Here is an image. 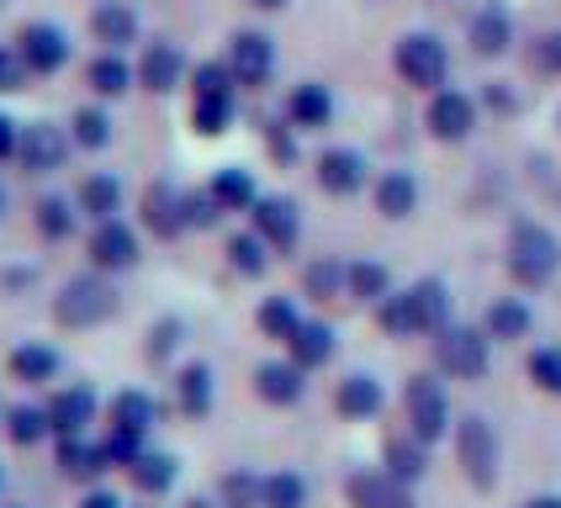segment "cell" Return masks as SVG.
Here are the masks:
<instances>
[{
    "instance_id": "cell-1",
    "label": "cell",
    "mask_w": 561,
    "mask_h": 508,
    "mask_svg": "<svg viewBox=\"0 0 561 508\" xmlns=\"http://www.w3.org/2000/svg\"><path fill=\"white\" fill-rule=\"evenodd\" d=\"M450 444H456V466L467 476L477 493H493L503 476V440L499 424L482 418V413H461L456 429H450Z\"/></svg>"
},
{
    "instance_id": "cell-2",
    "label": "cell",
    "mask_w": 561,
    "mask_h": 508,
    "mask_svg": "<svg viewBox=\"0 0 561 508\" xmlns=\"http://www.w3.org/2000/svg\"><path fill=\"white\" fill-rule=\"evenodd\" d=\"M403 429L413 440H424L430 450L450 440L456 413H450V392H445L439 371H419V377L403 381Z\"/></svg>"
},
{
    "instance_id": "cell-3",
    "label": "cell",
    "mask_w": 561,
    "mask_h": 508,
    "mask_svg": "<svg viewBox=\"0 0 561 508\" xmlns=\"http://www.w3.org/2000/svg\"><path fill=\"white\" fill-rule=\"evenodd\" d=\"M503 265H508V276L525 286V291H540V286L557 281V270H561V239L546 222H514Z\"/></svg>"
},
{
    "instance_id": "cell-4",
    "label": "cell",
    "mask_w": 561,
    "mask_h": 508,
    "mask_svg": "<svg viewBox=\"0 0 561 508\" xmlns=\"http://www.w3.org/2000/svg\"><path fill=\"white\" fill-rule=\"evenodd\" d=\"M493 366V339L477 323H445L435 334V371L450 381H482Z\"/></svg>"
},
{
    "instance_id": "cell-5",
    "label": "cell",
    "mask_w": 561,
    "mask_h": 508,
    "mask_svg": "<svg viewBox=\"0 0 561 508\" xmlns=\"http://www.w3.org/2000/svg\"><path fill=\"white\" fill-rule=\"evenodd\" d=\"M112 313H117V286H112V276H101V270L69 276L59 286V297H54V323L59 328H95V323H106Z\"/></svg>"
},
{
    "instance_id": "cell-6",
    "label": "cell",
    "mask_w": 561,
    "mask_h": 508,
    "mask_svg": "<svg viewBox=\"0 0 561 508\" xmlns=\"http://www.w3.org/2000/svg\"><path fill=\"white\" fill-rule=\"evenodd\" d=\"M392 69L403 74V85L435 95L450 80V54H445V43H439L435 32H408V37H398V48H392Z\"/></svg>"
},
{
    "instance_id": "cell-7",
    "label": "cell",
    "mask_w": 561,
    "mask_h": 508,
    "mask_svg": "<svg viewBox=\"0 0 561 508\" xmlns=\"http://www.w3.org/2000/svg\"><path fill=\"white\" fill-rule=\"evenodd\" d=\"M43 403H48L54 440L59 435H91V424L101 418V397H95V386H85V381H59Z\"/></svg>"
},
{
    "instance_id": "cell-8",
    "label": "cell",
    "mask_w": 561,
    "mask_h": 508,
    "mask_svg": "<svg viewBox=\"0 0 561 508\" xmlns=\"http://www.w3.org/2000/svg\"><path fill=\"white\" fill-rule=\"evenodd\" d=\"M228 69L239 80V91H265L276 74V43L265 32H233L228 37Z\"/></svg>"
},
{
    "instance_id": "cell-9",
    "label": "cell",
    "mask_w": 561,
    "mask_h": 508,
    "mask_svg": "<svg viewBox=\"0 0 561 508\" xmlns=\"http://www.w3.org/2000/svg\"><path fill=\"white\" fill-rule=\"evenodd\" d=\"M69 143L75 138L59 123H27L22 138H16V164L27 175H54V170H64V159H69Z\"/></svg>"
},
{
    "instance_id": "cell-10",
    "label": "cell",
    "mask_w": 561,
    "mask_h": 508,
    "mask_svg": "<svg viewBox=\"0 0 561 508\" xmlns=\"http://www.w3.org/2000/svg\"><path fill=\"white\" fill-rule=\"evenodd\" d=\"M54 466H59L64 482H80V487H95V482H106V472H112L106 444L91 440V435H59L54 440Z\"/></svg>"
},
{
    "instance_id": "cell-11",
    "label": "cell",
    "mask_w": 561,
    "mask_h": 508,
    "mask_svg": "<svg viewBox=\"0 0 561 508\" xmlns=\"http://www.w3.org/2000/svg\"><path fill=\"white\" fill-rule=\"evenodd\" d=\"M85 254H91V270H101V276H123V270L138 265V233H133L123 218H106L91 228Z\"/></svg>"
},
{
    "instance_id": "cell-12",
    "label": "cell",
    "mask_w": 561,
    "mask_h": 508,
    "mask_svg": "<svg viewBox=\"0 0 561 508\" xmlns=\"http://www.w3.org/2000/svg\"><path fill=\"white\" fill-rule=\"evenodd\" d=\"M308 377L291 355H280V360H260L254 366V397L265 403V408H297L302 397H308Z\"/></svg>"
},
{
    "instance_id": "cell-13",
    "label": "cell",
    "mask_w": 561,
    "mask_h": 508,
    "mask_svg": "<svg viewBox=\"0 0 561 508\" xmlns=\"http://www.w3.org/2000/svg\"><path fill=\"white\" fill-rule=\"evenodd\" d=\"M164 424V403L144 386H123L112 392L106 403V429H123V435H138V440H154V429Z\"/></svg>"
},
{
    "instance_id": "cell-14",
    "label": "cell",
    "mask_w": 561,
    "mask_h": 508,
    "mask_svg": "<svg viewBox=\"0 0 561 508\" xmlns=\"http://www.w3.org/2000/svg\"><path fill=\"white\" fill-rule=\"evenodd\" d=\"M344 498H350V508H419L413 487H403L398 476H387L381 466H355L344 476Z\"/></svg>"
},
{
    "instance_id": "cell-15",
    "label": "cell",
    "mask_w": 561,
    "mask_h": 508,
    "mask_svg": "<svg viewBox=\"0 0 561 508\" xmlns=\"http://www.w3.org/2000/svg\"><path fill=\"white\" fill-rule=\"evenodd\" d=\"M424 127L435 132L439 143H467L471 127H477V101L467 91H450V85H439L430 95V106H424Z\"/></svg>"
},
{
    "instance_id": "cell-16",
    "label": "cell",
    "mask_w": 561,
    "mask_h": 508,
    "mask_svg": "<svg viewBox=\"0 0 561 508\" xmlns=\"http://www.w3.org/2000/svg\"><path fill=\"white\" fill-rule=\"evenodd\" d=\"M250 222H254V233H260L276 254H291L297 250V239H302V212H297L291 196H260V201L250 207Z\"/></svg>"
},
{
    "instance_id": "cell-17",
    "label": "cell",
    "mask_w": 561,
    "mask_h": 508,
    "mask_svg": "<svg viewBox=\"0 0 561 508\" xmlns=\"http://www.w3.org/2000/svg\"><path fill=\"white\" fill-rule=\"evenodd\" d=\"M16 54L27 59L32 74H59L64 64H69V54H75V43L54 22H27V27L16 32Z\"/></svg>"
},
{
    "instance_id": "cell-18",
    "label": "cell",
    "mask_w": 561,
    "mask_h": 508,
    "mask_svg": "<svg viewBox=\"0 0 561 508\" xmlns=\"http://www.w3.org/2000/svg\"><path fill=\"white\" fill-rule=\"evenodd\" d=\"M218 408V377H213V366L207 360H181L175 366V413L191 418V424H202V418H213Z\"/></svg>"
},
{
    "instance_id": "cell-19",
    "label": "cell",
    "mask_w": 561,
    "mask_h": 508,
    "mask_svg": "<svg viewBox=\"0 0 561 508\" xmlns=\"http://www.w3.org/2000/svg\"><path fill=\"white\" fill-rule=\"evenodd\" d=\"M381 408H387V386H381L371 371L340 377V386H334V413H340L344 424H371V418H381Z\"/></svg>"
},
{
    "instance_id": "cell-20",
    "label": "cell",
    "mask_w": 561,
    "mask_h": 508,
    "mask_svg": "<svg viewBox=\"0 0 561 508\" xmlns=\"http://www.w3.org/2000/svg\"><path fill=\"white\" fill-rule=\"evenodd\" d=\"M312 181L318 190H329V196H355V190H366V154L360 149H323V154L312 159Z\"/></svg>"
},
{
    "instance_id": "cell-21",
    "label": "cell",
    "mask_w": 561,
    "mask_h": 508,
    "mask_svg": "<svg viewBox=\"0 0 561 508\" xmlns=\"http://www.w3.org/2000/svg\"><path fill=\"white\" fill-rule=\"evenodd\" d=\"M467 43H471V54H477V59H503V54L514 48V16H508V5H503V0H488V5L471 16Z\"/></svg>"
},
{
    "instance_id": "cell-22",
    "label": "cell",
    "mask_w": 561,
    "mask_h": 508,
    "mask_svg": "<svg viewBox=\"0 0 561 508\" xmlns=\"http://www.w3.org/2000/svg\"><path fill=\"white\" fill-rule=\"evenodd\" d=\"M5 371H11V381H22V386H54L64 371V355L54 345H43V339H22V345L5 355Z\"/></svg>"
},
{
    "instance_id": "cell-23",
    "label": "cell",
    "mask_w": 561,
    "mask_h": 508,
    "mask_svg": "<svg viewBox=\"0 0 561 508\" xmlns=\"http://www.w3.org/2000/svg\"><path fill=\"white\" fill-rule=\"evenodd\" d=\"M144 228L154 239H181L186 233V190L170 186V181H154L144 190Z\"/></svg>"
},
{
    "instance_id": "cell-24",
    "label": "cell",
    "mask_w": 561,
    "mask_h": 508,
    "mask_svg": "<svg viewBox=\"0 0 561 508\" xmlns=\"http://www.w3.org/2000/svg\"><path fill=\"white\" fill-rule=\"evenodd\" d=\"M123 476H127V487H133L138 498H154L159 504L164 493H175V482H181V461H175L170 450H154V444H149V450H144Z\"/></svg>"
},
{
    "instance_id": "cell-25",
    "label": "cell",
    "mask_w": 561,
    "mask_h": 508,
    "mask_svg": "<svg viewBox=\"0 0 561 508\" xmlns=\"http://www.w3.org/2000/svg\"><path fill=\"white\" fill-rule=\"evenodd\" d=\"M181 80H186V54L175 48V43H149L144 48V59H138V85L149 95H170L181 91Z\"/></svg>"
},
{
    "instance_id": "cell-26",
    "label": "cell",
    "mask_w": 561,
    "mask_h": 508,
    "mask_svg": "<svg viewBox=\"0 0 561 508\" xmlns=\"http://www.w3.org/2000/svg\"><path fill=\"white\" fill-rule=\"evenodd\" d=\"M381 472L398 476L403 487H419L424 476H430V444L413 440L408 429H398V435H387L381 440Z\"/></svg>"
},
{
    "instance_id": "cell-27",
    "label": "cell",
    "mask_w": 561,
    "mask_h": 508,
    "mask_svg": "<svg viewBox=\"0 0 561 508\" xmlns=\"http://www.w3.org/2000/svg\"><path fill=\"white\" fill-rule=\"evenodd\" d=\"M286 123H291V132H323L334 123V91L318 85V80H302L286 95Z\"/></svg>"
},
{
    "instance_id": "cell-28",
    "label": "cell",
    "mask_w": 561,
    "mask_h": 508,
    "mask_svg": "<svg viewBox=\"0 0 561 508\" xmlns=\"http://www.w3.org/2000/svg\"><path fill=\"white\" fill-rule=\"evenodd\" d=\"M286 355H291L302 371H323V366L340 355V334H334V323H323V318H302V328L286 339Z\"/></svg>"
},
{
    "instance_id": "cell-29",
    "label": "cell",
    "mask_w": 561,
    "mask_h": 508,
    "mask_svg": "<svg viewBox=\"0 0 561 508\" xmlns=\"http://www.w3.org/2000/svg\"><path fill=\"white\" fill-rule=\"evenodd\" d=\"M91 37L106 54H127L138 43V11L123 5V0H101L91 11Z\"/></svg>"
},
{
    "instance_id": "cell-30",
    "label": "cell",
    "mask_w": 561,
    "mask_h": 508,
    "mask_svg": "<svg viewBox=\"0 0 561 508\" xmlns=\"http://www.w3.org/2000/svg\"><path fill=\"white\" fill-rule=\"evenodd\" d=\"M0 435L16 444V450H37V444H48V440H54L48 403H32V397L11 403V408H5V424H0Z\"/></svg>"
},
{
    "instance_id": "cell-31",
    "label": "cell",
    "mask_w": 561,
    "mask_h": 508,
    "mask_svg": "<svg viewBox=\"0 0 561 508\" xmlns=\"http://www.w3.org/2000/svg\"><path fill=\"white\" fill-rule=\"evenodd\" d=\"M408 308H413V323H419V339H424V334L435 339L439 328L450 323V286L435 281V276L413 281L408 286Z\"/></svg>"
},
{
    "instance_id": "cell-32",
    "label": "cell",
    "mask_w": 561,
    "mask_h": 508,
    "mask_svg": "<svg viewBox=\"0 0 561 508\" xmlns=\"http://www.w3.org/2000/svg\"><path fill=\"white\" fill-rule=\"evenodd\" d=\"M482 328H488L493 345H519V339H530L535 308L525 297H499V302L488 308V318H482Z\"/></svg>"
},
{
    "instance_id": "cell-33",
    "label": "cell",
    "mask_w": 561,
    "mask_h": 508,
    "mask_svg": "<svg viewBox=\"0 0 561 508\" xmlns=\"http://www.w3.org/2000/svg\"><path fill=\"white\" fill-rule=\"evenodd\" d=\"M371 196H376V212H381L387 222H403V218L419 212V181H413L408 170H381Z\"/></svg>"
},
{
    "instance_id": "cell-34",
    "label": "cell",
    "mask_w": 561,
    "mask_h": 508,
    "mask_svg": "<svg viewBox=\"0 0 561 508\" xmlns=\"http://www.w3.org/2000/svg\"><path fill=\"white\" fill-rule=\"evenodd\" d=\"M75 207H80L91 222L117 218V212H123V181H117L112 170H95V175H85V181H80V190H75Z\"/></svg>"
},
{
    "instance_id": "cell-35",
    "label": "cell",
    "mask_w": 561,
    "mask_h": 508,
    "mask_svg": "<svg viewBox=\"0 0 561 508\" xmlns=\"http://www.w3.org/2000/svg\"><path fill=\"white\" fill-rule=\"evenodd\" d=\"M85 85H91L101 101H117V95H127L133 85H138V69L123 59V54H95L91 64H85Z\"/></svg>"
},
{
    "instance_id": "cell-36",
    "label": "cell",
    "mask_w": 561,
    "mask_h": 508,
    "mask_svg": "<svg viewBox=\"0 0 561 508\" xmlns=\"http://www.w3.org/2000/svg\"><path fill=\"white\" fill-rule=\"evenodd\" d=\"M387 291H392V270H387L381 259H350V265H344V297H350V302L376 308Z\"/></svg>"
},
{
    "instance_id": "cell-37",
    "label": "cell",
    "mask_w": 561,
    "mask_h": 508,
    "mask_svg": "<svg viewBox=\"0 0 561 508\" xmlns=\"http://www.w3.org/2000/svg\"><path fill=\"white\" fill-rule=\"evenodd\" d=\"M239 117V91L228 95H191V127L202 132V138H222L228 127Z\"/></svg>"
},
{
    "instance_id": "cell-38",
    "label": "cell",
    "mask_w": 561,
    "mask_h": 508,
    "mask_svg": "<svg viewBox=\"0 0 561 508\" xmlns=\"http://www.w3.org/2000/svg\"><path fill=\"white\" fill-rule=\"evenodd\" d=\"M207 190L218 196L222 212H250L254 201H260V190H254V175H250V170H239V164H222L218 175L207 181Z\"/></svg>"
},
{
    "instance_id": "cell-39",
    "label": "cell",
    "mask_w": 561,
    "mask_h": 508,
    "mask_svg": "<svg viewBox=\"0 0 561 508\" xmlns=\"http://www.w3.org/2000/svg\"><path fill=\"white\" fill-rule=\"evenodd\" d=\"M254 328H260L265 339L286 345V339L302 328V308H297V297H265V302L254 308Z\"/></svg>"
},
{
    "instance_id": "cell-40",
    "label": "cell",
    "mask_w": 561,
    "mask_h": 508,
    "mask_svg": "<svg viewBox=\"0 0 561 508\" xmlns=\"http://www.w3.org/2000/svg\"><path fill=\"white\" fill-rule=\"evenodd\" d=\"M228 265H233V276H244V281H260V276H265V270H271V244H265V239H260V233H233V239H228Z\"/></svg>"
},
{
    "instance_id": "cell-41",
    "label": "cell",
    "mask_w": 561,
    "mask_h": 508,
    "mask_svg": "<svg viewBox=\"0 0 561 508\" xmlns=\"http://www.w3.org/2000/svg\"><path fill=\"white\" fill-rule=\"evenodd\" d=\"M218 493L228 508H265V472H254V466H233V472L218 476Z\"/></svg>"
},
{
    "instance_id": "cell-42",
    "label": "cell",
    "mask_w": 561,
    "mask_h": 508,
    "mask_svg": "<svg viewBox=\"0 0 561 508\" xmlns=\"http://www.w3.org/2000/svg\"><path fill=\"white\" fill-rule=\"evenodd\" d=\"M312 482L297 466H276L265 472V508H308Z\"/></svg>"
},
{
    "instance_id": "cell-43",
    "label": "cell",
    "mask_w": 561,
    "mask_h": 508,
    "mask_svg": "<svg viewBox=\"0 0 561 508\" xmlns=\"http://www.w3.org/2000/svg\"><path fill=\"white\" fill-rule=\"evenodd\" d=\"M75 218H80V207H69V196H37V207H32V222L48 244H64L75 233Z\"/></svg>"
},
{
    "instance_id": "cell-44",
    "label": "cell",
    "mask_w": 561,
    "mask_h": 508,
    "mask_svg": "<svg viewBox=\"0 0 561 508\" xmlns=\"http://www.w3.org/2000/svg\"><path fill=\"white\" fill-rule=\"evenodd\" d=\"M181 345H186V323L181 318H159L154 328L144 334V360L149 366H170L181 355Z\"/></svg>"
},
{
    "instance_id": "cell-45",
    "label": "cell",
    "mask_w": 561,
    "mask_h": 508,
    "mask_svg": "<svg viewBox=\"0 0 561 508\" xmlns=\"http://www.w3.org/2000/svg\"><path fill=\"white\" fill-rule=\"evenodd\" d=\"M525 377H530L535 392L561 397V345H535L530 355H525Z\"/></svg>"
},
{
    "instance_id": "cell-46",
    "label": "cell",
    "mask_w": 561,
    "mask_h": 508,
    "mask_svg": "<svg viewBox=\"0 0 561 508\" xmlns=\"http://www.w3.org/2000/svg\"><path fill=\"white\" fill-rule=\"evenodd\" d=\"M302 291L312 302L344 297V259H312V265H302Z\"/></svg>"
},
{
    "instance_id": "cell-47",
    "label": "cell",
    "mask_w": 561,
    "mask_h": 508,
    "mask_svg": "<svg viewBox=\"0 0 561 508\" xmlns=\"http://www.w3.org/2000/svg\"><path fill=\"white\" fill-rule=\"evenodd\" d=\"M69 138H75V143H80V149H106V143H112V117H106V112H101V106H80V112H75V117H69Z\"/></svg>"
},
{
    "instance_id": "cell-48",
    "label": "cell",
    "mask_w": 561,
    "mask_h": 508,
    "mask_svg": "<svg viewBox=\"0 0 561 508\" xmlns=\"http://www.w3.org/2000/svg\"><path fill=\"white\" fill-rule=\"evenodd\" d=\"M239 91V80H233V69H228V59H207L191 69V95H228Z\"/></svg>"
},
{
    "instance_id": "cell-49",
    "label": "cell",
    "mask_w": 561,
    "mask_h": 508,
    "mask_svg": "<svg viewBox=\"0 0 561 508\" xmlns=\"http://www.w3.org/2000/svg\"><path fill=\"white\" fill-rule=\"evenodd\" d=\"M228 218L218 207V196L202 186V190H186V228H196V233H207V228H218V222Z\"/></svg>"
},
{
    "instance_id": "cell-50",
    "label": "cell",
    "mask_w": 561,
    "mask_h": 508,
    "mask_svg": "<svg viewBox=\"0 0 561 508\" xmlns=\"http://www.w3.org/2000/svg\"><path fill=\"white\" fill-rule=\"evenodd\" d=\"M101 444H106V461H112V472H127L144 450H149V440H138V435H123V429H106L101 435Z\"/></svg>"
},
{
    "instance_id": "cell-51",
    "label": "cell",
    "mask_w": 561,
    "mask_h": 508,
    "mask_svg": "<svg viewBox=\"0 0 561 508\" xmlns=\"http://www.w3.org/2000/svg\"><path fill=\"white\" fill-rule=\"evenodd\" d=\"M27 59L16 54V48H0V91H22L27 85Z\"/></svg>"
},
{
    "instance_id": "cell-52",
    "label": "cell",
    "mask_w": 561,
    "mask_h": 508,
    "mask_svg": "<svg viewBox=\"0 0 561 508\" xmlns=\"http://www.w3.org/2000/svg\"><path fill=\"white\" fill-rule=\"evenodd\" d=\"M75 508H127V498L112 487V482H95V487H85V493H80V504H75Z\"/></svg>"
},
{
    "instance_id": "cell-53",
    "label": "cell",
    "mask_w": 561,
    "mask_h": 508,
    "mask_svg": "<svg viewBox=\"0 0 561 508\" xmlns=\"http://www.w3.org/2000/svg\"><path fill=\"white\" fill-rule=\"evenodd\" d=\"M535 64H540L546 74H561V27L546 32V37L535 43Z\"/></svg>"
},
{
    "instance_id": "cell-54",
    "label": "cell",
    "mask_w": 561,
    "mask_h": 508,
    "mask_svg": "<svg viewBox=\"0 0 561 508\" xmlns=\"http://www.w3.org/2000/svg\"><path fill=\"white\" fill-rule=\"evenodd\" d=\"M16 138H22V127L0 112V159H16Z\"/></svg>"
},
{
    "instance_id": "cell-55",
    "label": "cell",
    "mask_w": 561,
    "mask_h": 508,
    "mask_svg": "<svg viewBox=\"0 0 561 508\" xmlns=\"http://www.w3.org/2000/svg\"><path fill=\"white\" fill-rule=\"evenodd\" d=\"M286 127H291V123H286ZM286 127H271V154H276V159H291V138H286Z\"/></svg>"
},
{
    "instance_id": "cell-56",
    "label": "cell",
    "mask_w": 561,
    "mask_h": 508,
    "mask_svg": "<svg viewBox=\"0 0 561 508\" xmlns=\"http://www.w3.org/2000/svg\"><path fill=\"white\" fill-rule=\"evenodd\" d=\"M181 508H228V504H222L218 493H191V498H186Z\"/></svg>"
},
{
    "instance_id": "cell-57",
    "label": "cell",
    "mask_w": 561,
    "mask_h": 508,
    "mask_svg": "<svg viewBox=\"0 0 561 508\" xmlns=\"http://www.w3.org/2000/svg\"><path fill=\"white\" fill-rule=\"evenodd\" d=\"M519 508H561V493H535V498H525Z\"/></svg>"
},
{
    "instance_id": "cell-58",
    "label": "cell",
    "mask_w": 561,
    "mask_h": 508,
    "mask_svg": "<svg viewBox=\"0 0 561 508\" xmlns=\"http://www.w3.org/2000/svg\"><path fill=\"white\" fill-rule=\"evenodd\" d=\"M254 11H286V5H291V0H250Z\"/></svg>"
},
{
    "instance_id": "cell-59",
    "label": "cell",
    "mask_w": 561,
    "mask_h": 508,
    "mask_svg": "<svg viewBox=\"0 0 561 508\" xmlns=\"http://www.w3.org/2000/svg\"><path fill=\"white\" fill-rule=\"evenodd\" d=\"M0 218H5V186H0Z\"/></svg>"
},
{
    "instance_id": "cell-60",
    "label": "cell",
    "mask_w": 561,
    "mask_h": 508,
    "mask_svg": "<svg viewBox=\"0 0 561 508\" xmlns=\"http://www.w3.org/2000/svg\"><path fill=\"white\" fill-rule=\"evenodd\" d=\"M0 487H5V466H0Z\"/></svg>"
},
{
    "instance_id": "cell-61",
    "label": "cell",
    "mask_w": 561,
    "mask_h": 508,
    "mask_svg": "<svg viewBox=\"0 0 561 508\" xmlns=\"http://www.w3.org/2000/svg\"><path fill=\"white\" fill-rule=\"evenodd\" d=\"M138 508H154V498H149V504H138Z\"/></svg>"
},
{
    "instance_id": "cell-62",
    "label": "cell",
    "mask_w": 561,
    "mask_h": 508,
    "mask_svg": "<svg viewBox=\"0 0 561 508\" xmlns=\"http://www.w3.org/2000/svg\"><path fill=\"white\" fill-rule=\"evenodd\" d=\"M0 424H5V408H0Z\"/></svg>"
},
{
    "instance_id": "cell-63",
    "label": "cell",
    "mask_w": 561,
    "mask_h": 508,
    "mask_svg": "<svg viewBox=\"0 0 561 508\" xmlns=\"http://www.w3.org/2000/svg\"><path fill=\"white\" fill-rule=\"evenodd\" d=\"M557 127H561V112H557Z\"/></svg>"
}]
</instances>
